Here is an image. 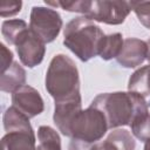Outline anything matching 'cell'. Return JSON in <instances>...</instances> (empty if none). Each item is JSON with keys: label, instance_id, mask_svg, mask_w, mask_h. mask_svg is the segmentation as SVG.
Segmentation results:
<instances>
[{"label": "cell", "instance_id": "obj_1", "mask_svg": "<svg viewBox=\"0 0 150 150\" xmlns=\"http://www.w3.org/2000/svg\"><path fill=\"white\" fill-rule=\"evenodd\" d=\"M148 104L145 97L132 91H115L97 95L90 103L103 112L109 129L130 125L137 110Z\"/></svg>", "mask_w": 150, "mask_h": 150}, {"label": "cell", "instance_id": "obj_2", "mask_svg": "<svg viewBox=\"0 0 150 150\" xmlns=\"http://www.w3.org/2000/svg\"><path fill=\"white\" fill-rule=\"evenodd\" d=\"M103 30L86 16L71 19L63 30V45L71 50L81 61H89L98 55V47Z\"/></svg>", "mask_w": 150, "mask_h": 150}, {"label": "cell", "instance_id": "obj_3", "mask_svg": "<svg viewBox=\"0 0 150 150\" xmlns=\"http://www.w3.org/2000/svg\"><path fill=\"white\" fill-rule=\"evenodd\" d=\"M46 90L55 102L80 96V76L75 62L64 54L55 55L46 73Z\"/></svg>", "mask_w": 150, "mask_h": 150}, {"label": "cell", "instance_id": "obj_4", "mask_svg": "<svg viewBox=\"0 0 150 150\" xmlns=\"http://www.w3.org/2000/svg\"><path fill=\"white\" fill-rule=\"evenodd\" d=\"M2 122L6 130L1 139L4 150H36L35 134L25 114L9 107L4 112Z\"/></svg>", "mask_w": 150, "mask_h": 150}, {"label": "cell", "instance_id": "obj_5", "mask_svg": "<svg viewBox=\"0 0 150 150\" xmlns=\"http://www.w3.org/2000/svg\"><path fill=\"white\" fill-rule=\"evenodd\" d=\"M109 129L105 116L101 110L89 105L80 110L73 118L69 127V137L89 144L100 142Z\"/></svg>", "mask_w": 150, "mask_h": 150}, {"label": "cell", "instance_id": "obj_6", "mask_svg": "<svg viewBox=\"0 0 150 150\" xmlns=\"http://www.w3.org/2000/svg\"><path fill=\"white\" fill-rule=\"evenodd\" d=\"M62 28L61 15L50 7L34 6L29 16V29L45 43L54 41Z\"/></svg>", "mask_w": 150, "mask_h": 150}, {"label": "cell", "instance_id": "obj_7", "mask_svg": "<svg viewBox=\"0 0 150 150\" xmlns=\"http://www.w3.org/2000/svg\"><path fill=\"white\" fill-rule=\"evenodd\" d=\"M130 11V4L127 1L94 0L89 1L83 16L91 21L103 22L107 25H121L125 21Z\"/></svg>", "mask_w": 150, "mask_h": 150}, {"label": "cell", "instance_id": "obj_8", "mask_svg": "<svg viewBox=\"0 0 150 150\" xmlns=\"http://www.w3.org/2000/svg\"><path fill=\"white\" fill-rule=\"evenodd\" d=\"M14 46L21 63L28 68H34L40 64L45 57V42L41 41L29 27L18 36Z\"/></svg>", "mask_w": 150, "mask_h": 150}, {"label": "cell", "instance_id": "obj_9", "mask_svg": "<svg viewBox=\"0 0 150 150\" xmlns=\"http://www.w3.org/2000/svg\"><path fill=\"white\" fill-rule=\"evenodd\" d=\"M12 103L13 107L25 114L28 118L40 115L45 109V103L40 93L35 88L27 84L22 86L12 94Z\"/></svg>", "mask_w": 150, "mask_h": 150}, {"label": "cell", "instance_id": "obj_10", "mask_svg": "<svg viewBox=\"0 0 150 150\" xmlns=\"http://www.w3.org/2000/svg\"><path fill=\"white\" fill-rule=\"evenodd\" d=\"M148 59L146 42L137 38H128L123 42L122 50L116 57L117 62L124 68H136Z\"/></svg>", "mask_w": 150, "mask_h": 150}, {"label": "cell", "instance_id": "obj_11", "mask_svg": "<svg viewBox=\"0 0 150 150\" xmlns=\"http://www.w3.org/2000/svg\"><path fill=\"white\" fill-rule=\"evenodd\" d=\"M81 105H82L81 95L68 98V100L55 102L53 120H54V123L56 124L59 131H61L62 135L69 137L70 123H71L73 118L75 117V115L80 110H82Z\"/></svg>", "mask_w": 150, "mask_h": 150}, {"label": "cell", "instance_id": "obj_12", "mask_svg": "<svg viewBox=\"0 0 150 150\" xmlns=\"http://www.w3.org/2000/svg\"><path fill=\"white\" fill-rule=\"evenodd\" d=\"M26 83V70L19 62H13L11 67L1 73L0 89L5 93H14Z\"/></svg>", "mask_w": 150, "mask_h": 150}, {"label": "cell", "instance_id": "obj_13", "mask_svg": "<svg viewBox=\"0 0 150 150\" xmlns=\"http://www.w3.org/2000/svg\"><path fill=\"white\" fill-rule=\"evenodd\" d=\"M131 134L142 142L150 141V114H149V104L141 107L135 114L131 123Z\"/></svg>", "mask_w": 150, "mask_h": 150}, {"label": "cell", "instance_id": "obj_14", "mask_svg": "<svg viewBox=\"0 0 150 150\" xmlns=\"http://www.w3.org/2000/svg\"><path fill=\"white\" fill-rule=\"evenodd\" d=\"M128 90L142 95L143 97L150 96V60L149 64L138 68L130 76Z\"/></svg>", "mask_w": 150, "mask_h": 150}, {"label": "cell", "instance_id": "obj_15", "mask_svg": "<svg viewBox=\"0 0 150 150\" xmlns=\"http://www.w3.org/2000/svg\"><path fill=\"white\" fill-rule=\"evenodd\" d=\"M123 36L121 33H114L109 35H104L101 40L98 47V56L102 60H111L116 59L123 47Z\"/></svg>", "mask_w": 150, "mask_h": 150}, {"label": "cell", "instance_id": "obj_16", "mask_svg": "<svg viewBox=\"0 0 150 150\" xmlns=\"http://www.w3.org/2000/svg\"><path fill=\"white\" fill-rule=\"evenodd\" d=\"M36 150H61V138L56 130L49 125H41L38 129Z\"/></svg>", "mask_w": 150, "mask_h": 150}, {"label": "cell", "instance_id": "obj_17", "mask_svg": "<svg viewBox=\"0 0 150 150\" xmlns=\"http://www.w3.org/2000/svg\"><path fill=\"white\" fill-rule=\"evenodd\" d=\"M107 139L114 145L116 150H135L136 142L134 136L125 129H115L108 136Z\"/></svg>", "mask_w": 150, "mask_h": 150}, {"label": "cell", "instance_id": "obj_18", "mask_svg": "<svg viewBox=\"0 0 150 150\" xmlns=\"http://www.w3.org/2000/svg\"><path fill=\"white\" fill-rule=\"evenodd\" d=\"M27 28L28 26L23 20H20V19L5 20L1 25V34L9 45L14 46V42L18 39V36Z\"/></svg>", "mask_w": 150, "mask_h": 150}, {"label": "cell", "instance_id": "obj_19", "mask_svg": "<svg viewBox=\"0 0 150 150\" xmlns=\"http://www.w3.org/2000/svg\"><path fill=\"white\" fill-rule=\"evenodd\" d=\"M130 8L135 12L138 21L150 29V1H131Z\"/></svg>", "mask_w": 150, "mask_h": 150}, {"label": "cell", "instance_id": "obj_20", "mask_svg": "<svg viewBox=\"0 0 150 150\" xmlns=\"http://www.w3.org/2000/svg\"><path fill=\"white\" fill-rule=\"evenodd\" d=\"M22 2L16 0H4L0 4V15L1 18H8L18 14L21 11Z\"/></svg>", "mask_w": 150, "mask_h": 150}, {"label": "cell", "instance_id": "obj_21", "mask_svg": "<svg viewBox=\"0 0 150 150\" xmlns=\"http://www.w3.org/2000/svg\"><path fill=\"white\" fill-rule=\"evenodd\" d=\"M0 50H1V73H4L14 62L13 61V53L4 43L0 45Z\"/></svg>", "mask_w": 150, "mask_h": 150}, {"label": "cell", "instance_id": "obj_22", "mask_svg": "<svg viewBox=\"0 0 150 150\" xmlns=\"http://www.w3.org/2000/svg\"><path fill=\"white\" fill-rule=\"evenodd\" d=\"M91 145L93 144H89V143L71 138V141L69 143V146H68V150H90Z\"/></svg>", "mask_w": 150, "mask_h": 150}, {"label": "cell", "instance_id": "obj_23", "mask_svg": "<svg viewBox=\"0 0 150 150\" xmlns=\"http://www.w3.org/2000/svg\"><path fill=\"white\" fill-rule=\"evenodd\" d=\"M146 46H148V59L146 60L149 61L150 60V39L146 41Z\"/></svg>", "mask_w": 150, "mask_h": 150}, {"label": "cell", "instance_id": "obj_24", "mask_svg": "<svg viewBox=\"0 0 150 150\" xmlns=\"http://www.w3.org/2000/svg\"><path fill=\"white\" fill-rule=\"evenodd\" d=\"M144 150H150V141L145 142V145H144Z\"/></svg>", "mask_w": 150, "mask_h": 150}]
</instances>
